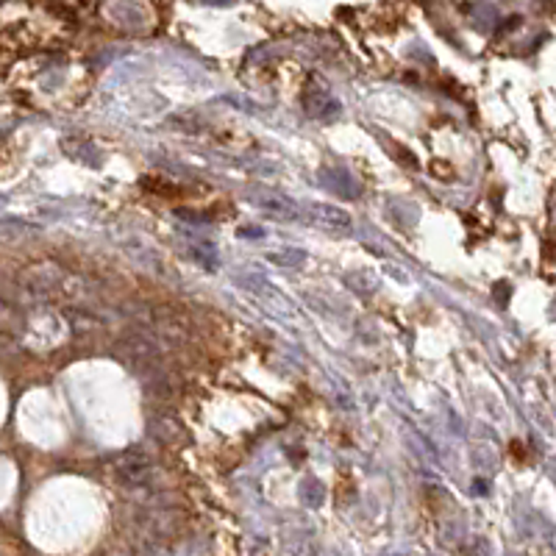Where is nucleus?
<instances>
[{
	"label": "nucleus",
	"instance_id": "f257e3e1",
	"mask_svg": "<svg viewBox=\"0 0 556 556\" xmlns=\"http://www.w3.org/2000/svg\"><path fill=\"white\" fill-rule=\"evenodd\" d=\"M303 217L320 229L328 231H348L351 229V214L339 206H331V203H309L303 206Z\"/></svg>",
	"mask_w": 556,
	"mask_h": 556
},
{
	"label": "nucleus",
	"instance_id": "f03ea898",
	"mask_svg": "<svg viewBox=\"0 0 556 556\" xmlns=\"http://www.w3.org/2000/svg\"><path fill=\"white\" fill-rule=\"evenodd\" d=\"M251 200L264 209V212H270V214H276V217H298V209H295V203L290 197L278 195V192H251Z\"/></svg>",
	"mask_w": 556,
	"mask_h": 556
},
{
	"label": "nucleus",
	"instance_id": "7ed1b4c3",
	"mask_svg": "<svg viewBox=\"0 0 556 556\" xmlns=\"http://www.w3.org/2000/svg\"><path fill=\"white\" fill-rule=\"evenodd\" d=\"M267 259L273 264H281V267H295V264H300L306 259V254L303 251H298V248H281V251H273V254H267Z\"/></svg>",
	"mask_w": 556,
	"mask_h": 556
}]
</instances>
